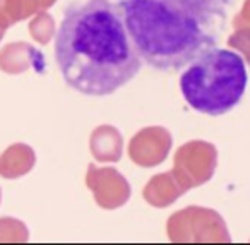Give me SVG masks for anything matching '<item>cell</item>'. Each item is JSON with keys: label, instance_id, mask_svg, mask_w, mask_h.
Instances as JSON below:
<instances>
[{"label": "cell", "instance_id": "cell-1", "mask_svg": "<svg viewBox=\"0 0 250 245\" xmlns=\"http://www.w3.org/2000/svg\"><path fill=\"white\" fill-rule=\"evenodd\" d=\"M55 60L67 86L87 96H108L139 74V59L111 0L74 2L55 35Z\"/></svg>", "mask_w": 250, "mask_h": 245}, {"label": "cell", "instance_id": "cell-2", "mask_svg": "<svg viewBox=\"0 0 250 245\" xmlns=\"http://www.w3.org/2000/svg\"><path fill=\"white\" fill-rule=\"evenodd\" d=\"M139 59L158 70L185 69L218 42V33L175 11L163 0H118Z\"/></svg>", "mask_w": 250, "mask_h": 245}, {"label": "cell", "instance_id": "cell-3", "mask_svg": "<svg viewBox=\"0 0 250 245\" xmlns=\"http://www.w3.org/2000/svg\"><path fill=\"white\" fill-rule=\"evenodd\" d=\"M249 83L242 55L233 50L209 46L182 72L180 91L190 108L219 117L240 103Z\"/></svg>", "mask_w": 250, "mask_h": 245}, {"label": "cell", "instance_id": "cell-4", "mask_svg": "<svg viewBox=\"0 0 250 245\" xmlns=\"http://www.w3.org/2000/svg\"><path fill=\"white\" fill-rule=\"evenodd\" d=\"M163 2L187 18L195 19L204 28L214 33H219V29L225 26L231 4V0H163Z\"/></svg>", "mask_w": 250, "mask_h": 245}]
</instances>
